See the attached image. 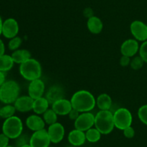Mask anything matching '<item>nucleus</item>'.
Returning a JSON list of instances; mask_svg holds the SVG:
<instances>
[{
    "label": "nucleus",
    "instance_id": "f257e3e1",
    "mask_svg": "<svg viewBox=\"0 0 147 147\" xmlns=\"http://www.w3.org/2000/svg\"><path fill=\"white\" fill-rule=\"evenodd\" d=\"M73 109L78 112H90L96 106V99L93 94L86 89L75 92L70 99Z\"/></svg>",
    "mask_w": 147,
    "mask_h": 147
},
{
    "label": "nucleus",
    "instance_id": "f03ea898",
    "mask_svg": "<svg viewBox=\"0 0 147 147\" xmlns=\"http://www.w3.org/2000/svg\"><path fill=\"white\" fill-rule=\"evenodd\" d=\"M94 127L102 135H108L115 128L113 113L111 110H99L95 115Z\"/></svg>",
    "mask_w": 147,
    "mask_h": 147
},
{
    "label": "nucleus",
    "instance_id": "7ed1b4c3",
    "mask_svg": "<svg viewBox=\"0 0 147 147\" xmlns=\"http://www.w3.org/2000/svg\"><path fill=\"white\" fill-rule=\"evenodd\" d=\"M19 71L20 75L29 82L40 79L42 71L40 62L32 58L21 63Z\"/></svg>",
    "mask_w": 147,
    "mask_h": 147
},
{
    "label": "nucleus",
    "instance_id": "20e7f679",
    "mask_svg": "<svg viewBox=\"0 0 147 147\" xmlns=\"http://www.w3.org/2000/svg\"><path fill=\"white\" fill-rule=\"evenodd\" d=\"M20 87L14 80L6 81L0 86V101L4 104H14L20 97Z\"/></svg>",
    "mask_w": 147,
    "mask_h": 147
},
{
    "label": "nucleus",
    "instance_id": "39448f33",
    "mask_svg": "<svg viewBox=\"0 0 147 147\" xmlns=\"http://www.w3.org/2000/svg\"><path fill=\"white\" fill-rule=\"evenodd\" d=\"M23 131V122L19 117L14 116L5 119L2 125V133L10 139H16Z\"/></svg>",
    "mask_w": 147,
    "mask_h": 147
},
{
    "label": "nucleus",
    "instance_id": "423d86ee",
    "mask_svg": "<svg viewBox=\"0 0 147 147\" xmlns=\"http://www.w3.org/2000/svg\"><path fill=\"white\" fill-rule=\"evenodd\" d=\"M113 113L115 128L123 131L132 125L133 115L127 108H120Z\"/></svg>",
    "mask_w": 147,
    "mask_h": 147
},
{
    "label": "nucleus",
    "instance_id": "0eeeda50",
    "mask_svg": "<svg viewBox=\"0 0 147 147\" xmlns=\"http://www.w3.org/2000/svg\"><path fill=\"white\" fill-rule=\"evenodd\" d=\"M51 141L45 128L34 131L30 135V144L32 147H49Z\"/></svg>",
    "mask_w": 147,
    "mask_h": 147
},
{
    "label": "nucleus",
    "instance_id": "6e6552de",
    "mask_svg": "<svg viewBox=\"0 0 147 147\" xmlns=\"http://www.w3.org/2000/svg\"><path fill=\"white\" fill-rule=\"evenodd\" d=\"M95 115L90 112H81L78 118L74 121L75 128L82 131H87L94 126Z\"/></svg>",
    "mask_w": 147,
    "mask_h": 147
},
{
    "label": "nucleus",
    "instance_id": "1a4fd4ad",
    "mask_svg": "<svg viewBox=\"0 0 147 147\" xmlns=\"http://www.w3.org/2000/svg\"><path fill=\"white\" fill-rule=\"evenodd\" d=\"M130 31L137 41L147 40V24L141 20H134L130 24Z\"/></svg>",
    "mask_w": 147,
    "mask_h": 147
},
{
    "label": "nucleus",
    "instance_id": "9d476101",
    "mask_svg": "<svg viewBox=\"0 0 147 147\" xmlns=\"http://www.w3.org/2000/svg\"><path fill=\"white\" fill-rule=\"evenodd\" d=\"M49 137L51 143L55 144H59L63 140L65 134V130L63 125L60 122H57L49 125L47 128Z\"/></svg>",
    "mask_w": 147,
    "mask_h": 147
},
{
    "label": "nucleus",
    "instance_id": "9b49d317",
    "mask_svg": "<svg viewBox=\"0 0 147 147\" xmlns=\"http://www.w3.org/2000/svg\"><path fill=\"white\" fill-rule=\"evenodd\" d=\"M139 47L140 46L139 44V41H137L136 39H127L123 41L121 46V53L122 56L133 58L139 53Z\"/></svg>",
    "mask_w": 147,
    "mask_h": 147
},
{
    "label": "nucleus",
    "instance_id": "f8f14e48",
    "mask_svg": "<svg viewBox=\"0 0 147 147\" xmlns=\"http://www.w3.org/2000/svg\"><path fill=\"white\" fill-rule=\"evenodd\" d=\"M20 27L17 20L14 18H8L3 22L2 35L6 38L11 39L17 36Z\"/></svg>",
    "mask_w": 147,
    "mask_h": 147
},
{
    "label": "nucleus",
    "instance_id": "ddd939ff",
    "mask_svg": "<svg viewBox=\"0 0 147 147\" xmlns=\"http://www.w3.org/2000/svg\"><path fill=\"white\" fill-rule=\"evenodd\" d=\"M45 90V85L42 79H37L30 82L28 86V95L33 99L43 97Z\"/></svg>",
    "mask_w": 147,
    "mask_h": 147
},
{
    "label": "nucleus",
    "instance_id": "4468645a",
    "mask_svg": "<svg viewBox=\"0 0 147 147\" xmlns=\"http://www.w3.org/2000/svg\"><path fill=\"white\" fill-rule=\"evenodd\" d=\"M51 108L57 114V115L65 116L68 115L70 110L73 109V106L70 100L63 98L55 102L51 105Z\"/></svg>",
    "mask_w": 147,
    "mask_h": 147
},
{
    "label": "nucleus",
    "instance_id": "2eb2a0df",
    "mask_svg": "<svg viewBox=\"0 0 147 147\" xmlns=\"http://www.w3.org/2000/svg\"><path fill=\"white\" fill-rule=\"evenodd\" d=\"M34 99L29 95L20 96L14 102L17 111L20 112H27L32 110Z\"/></svg>",
    "mask_w": 147,
    "mask_h": 147
},
{
    "label": "nucleus",
    "instance_id": "dca6fc26",
    "mask_svg": "<svg viewBox=\"0 0 147 147\" xmlns=\"http://www.w3.org/2000/svg\"><path fill=\"white\" fill-rule=\"evenodd\" d=\"M25 124L30 131L34 132V131L44 129L46 123L43 120L42 117L34 113L27 117L25 121Z\"/></svg>",
    "mask_w": 147,
    "mask_h": 147
},
{
    "label": "nucleus",
    "instance_id": "f3484780",
    "mask_svg": "<svg viewBox=\"0 0 147 147\" xmlns=\"http://www.w3.org/2000/svg\"><path fill=\"white\" fill-rule=\"evenodd\" d=\"M67 140L70 145L77 147L81 146L86 141V132L74 128L68 133Z\"/></svg>",
    "mask_w": 147,
    "mask_h": 147
},
{
    "label": "nucleus",
    "instance_id": "a211bd4d",
    "mask_svg": "<svg viewBox=\"0 0 147 147\" xmlns=\"http://www.w3.org/2000/svg\"><path fill=\"white\" fill-rule=\"evenodd\" d=\"M64 96L65 91L60 85H53L50 86L45 94L46 99L48 100L50 105H53L56 101L65 98Z\"/></svg>",
    "mask_w": 147,
    "mask_h": 147
},
{
    "label": "nucleus",
    "instance_id": "6ab92c4d",
    "mask_svg": "<svg viewBox=\"0 0 147 147\" xmlns=\"http://www.w3.org/2000/svg\"><path fill=\"white\" fill-rule=\"evenodd\" d=\"M87 27L92 34L98 35L103 30V23L98 17L93 15L88 19Z\"/></svg>",
    "mask_w": 147,
    "mask_h": 147
},
{
    "label": "nucleus",
    "instance_id": "aec40b11",
    "mask_svg": "<svg viewBox=\"0 0 147 147\" xmlns=\"http://www.w3.org/2000/svg\"><path fill=\"white\" fill-rule=\"evenodd\" d=\"M50 105V104L49 103L48 100L46 99L45 97H42L34 99L32 110L34 111V113L37 115H43V113L49 109Z\"/></svg>",
    "mask_w": 147,
    "mask_h": 147
},
{
    "label": "nucleus",
    "instance_id": "412c9836",
    "mask_svg": "<svg viewBox=\"0 0 147 147\" xmlns=\"http://www.w3.org/2000/svg\"><path fill=\"white\" fill-rule=\"evenodd\" d=\"M112 103L111 97L106 93L100 94L96 98V106L100 110H110Z\"/></svg>",
    "mask_w": 147,
    "mask_h": 147
},
{
    "label": "nucleus",
    "instance_id": "4be33fe9",
    "mask_svg": "<svg viewBox=\"0 0 147 147\" xmlns=\"http://www.w3.org/2000/svg\"><path fill=\"white\" fill-rule=\"evenodd\" d=\"M11 56L14 63L20 65L32 58L31 53L27 49H17L12 52Z\"/></svg>",
    "mask_w": 147,
    "mask_h": 147
},
{
    "label": "nucleus",
    "instance_id": "5701e85b",
    "mask_svg": "<svg viewBox=\"0 0 147 147\" xmlns=\"http://www.w3.org/2000/svg\"><path fill=\"white\" fill-rule=\"evenodd\" d=\"M14 61L11 56L4 54L0 56V71L6 72L11 70L14 66Z\"/></svg>",
    "mask_w": 147,
    "mask_h": 147
},
{
    "label": "nucleus",
    "instance_id": "b1692460",
    "mask_svg": "<svg viewBox=\"0 0 147 147\" xmlns=\"http://www.w3.org/2000/svg\"><path fill=\"white\" fill-rule=\"evenodd\" d=\"M102 133L96 128H91L86 131V141L90 143H97L100 141Z\"/></svg>",
    "mask_w": 147,
    "mask_h": 147
},
{
    "label": "nucleus",
    "instance_id": "393cba45",
    "mask_svg": "<svg viewBox=\"0 0 147 147\" xmlns=\"http://www.w3.org/2000/svg\"><path fill=\"white\" fill-rule=\"evenodd\" d=\"M16 111H17V110H16L14 105L7 104L0 109V117L4 118V119H7V118L14 116Z\"/></svg>",
    "mask_w": 147,
    "mask_h": 147
},
{
    "label": "nucleus",
    "instance_id": "a878e982",
    "mask_svg": "<svg viewBox=\"0 0 147 147\" xmlns=\"http://www.w3.org/2000/svg\"><path fill=\"white\" fill-rule=\"evenodd\" d=\"M57 114L52 108H49L42 115V118L46 124L48 125H52L57 122Z\"/></svg>",
    "mask_w": 147,
    "mask_h": 147
},
{
    "label": "nucleus",
    "instance_id": "bb28decb",
    "mask_svg": "<svg viewBox=\"0 0 147 147\" xmlns=\"http://www.w3.org/2000/svg\"><path fill=\"white\" fill-rule=\"evenodd\" d=\"M144 63L145 62L144 61V60L141 58L140 56H135L133 58H131L130 66L132 69L137 71L142 69Z\"/></svg>",
    "mask_w": 147,
    "mask_h": 147
},
{
    "label": "nucleus",
    "instance_id": "cd10ccee",
    "mask_svg": "<svg viewBox=\"0 0 147 147\" xmlns=\"http://www.w3.org/2000/svg\"><path fill=\"white\" fill-rule=\"evenodd\" d=\"M22 43V39L19 36H16V37L10 39L8 43V48L10 50L14 51V50L19 49V48L21 46Z\"/></svg>",
    "mask_w": 147,
    "mask_h": 147
},
{
    "label": "nucleus",
    "instance_id": "c85d7f7f",
    "mask_svg": "<svg viewBox=\"0 0 147 147\" xmlns=\"http://www.w3.org/2000/svg\"><path fill=\"white\" fill-rule=\"evenodd\" d=\"M138 117L142 123L147 125V104L142 105L139 108Z\"/></svg>",
    "mask_w": 147,
    "mask_h": 147
},
{
    "label": "nucleus",
    "instance_id": "c756f323",
    "mask_svg": "<svg viewBox=\"0 0 147 147\" xmlns=\"http://www.w3.org/2000/svg\"><path fill=\"white\" fill-rule=\"evenodd\" d=\"M30 136L27 134L22 133L19 137H17L15 140V147H21L26 144H30Z\"/></svg>",
    "mask_w": 147,
    "mask_h": 147
},
{
    "label": "nucleus",
    "instance_id": "7c9ffc66",
    "mask_svg": "<svg viewBox=\"0 0 147 147\" xmlns=\"http://www.w3.org/2000/svg\"><path fill=\"white\" fill-rule=\"evenodd\" d=\"M139 56H141L144 61L147 63V40L144 42H142V45H140L139 50Z\"/></svg>",
    "mask_w": 147,
    "mask_h": 147
},
{
    "label": "nucleus",
    "instance_id": "2f4dec72",
    "mask_svg": "<svg viewBox=\"0 0 147 147\" xmlns=\"http://www.w3.org/2000/svg\"><path fill=\"white\" fill-rule=\"evenodd\" d=\"M123 134L126 138H133L135 135V130L133 127L131 126L128 127V128H125L123 130Z\"/></svg>",
    "mask_w": 147,
    "mask_h": 147
},
{
    "label": "nucleus",
    "instance_id": "473e14b6",
    "mask_svg": "<svg viewBox=\"0 0 147 147\" xmlns=\"http://www.w3.org/2000/svg\"><path fill=\"white\" fill-rule=\"evenodd\" d=\"M9 139L10 138L4 133H0V147H7L9 146Z\"/></svg>",
    "mask_w": 147,
    "mask_h": 147
},
{
    "label": "nucleus",
    "instance_id": "72a5a7b5",
    "mask_svg": "<svg viewBox=\"0 0 147 147\" xmlns=\"http://www.w3.org/2000/svg\"><path fill=\"white\" fill-rule=\"evenodd\" d=\"M131 60V58L129 57V56H122L119 60V63L123 67H126L128 66H130Z\"/></svg>",
    "mask_w": 147,
    "mask_h": 147
},
{
    "label": "nucleus",
    "instance_id": "f704fd0d",
    "mask_svg": "<svg viewBox=\"0 0 147 147\" xmlns=\"http://www.w3.org/2000/svg\"><path fill=\"white\" fill-rule=\"evenodd\" d=\"M80 112H78V110H76L73 109H73L70 110V112H69V114L67 115H68L69 118H70V120L75 121L78 118V116L80 115Z\"/></svg>",
    "mask_w": 147,
    "mask_h": 147
},
{
    "label": "nucleus",
    "instance_id": "c9c22d12",
    "mask_svg": "<svg viewBox=\"0 0 147 147\" xmlns=\"http://www.w3.org/2000/svg\"><path fill=\"white\" fill-rule=\"evenodd\" d=\"M4 53H5V46L3 40L0 38V56L5 54Z\"/></svg>",
    "mask_w": 147,
    "mask_h": 147
},
{
    "label": "nucleus",
    "instance_id": "e433bc0d",
    "mask_svg": "<svg viewBox=\"0 0 147 147\" xmlns=\"http://www.w3.org/2000/svg\"><path fill=\"white\" fill-rule=\"evenodd\" d=\"M84 14H85V17H87L88 19L89 17L93 16V11H92L91 9H90V8H88V9H86V10H85Z\"/></svg>",
    "mask_w": 147,
    "mask_h": 147
},
{
    "label": "nucleus",
    "instance_id": "4c0bfd02",
    "mask_svg": "<svg viewBox=\"0 0 147 147\" xmlns=\"http://www.w3.org/2000/svg\"><path fill=\"white\" fill-rule=\"evenodd\" d=\"M6 82V75L4 72L0 71V86Z\"/></svg>",
    "mask_w": 147,
    "mask_h": 147
},
{
    "label": "nucleus",
    "instance_id": "58836bf2",
    "mask_svg": "<svg viewBox=\"0 0 147 147\" xmlns=\"http://www.w3.org/2000/svg\"><path fill=\"white\" fill-rule=\"evenodd\" d=\"M2 25H3V21L1 16H0V35L2 34Z\"/></svg>",
    "mask_w": 147,
    "mask_h": 147
},
{
    "label": "nucleus",
    "instance_id": "ea45409f",
    "mask_svg": "<svg viewBox=\"0 0 147 147\" xmlns=\"http://www.w3.org/2000/svg\"><path fill=\"white\" fill-rule=\"evenodd\" d=\"M21 147H32V146H30V144H26V145L22 146H21Z\"/></svg>",
    "mask_w": 147,
    "mask_h": 147
},
{
    "label": "nucleus",
    "instance_id": "a19ab883",
    "mask_svg": "<svg viewBox=\"0 0 147 147\" xmlns=\"http://www.w3.org/2000/svg\"><path fill=\"white\" fill-rule=\"evenodd\" d=\"M66 147H77V146H74L70 145V146H66Z\"/></svg>",
    "mask_w": 147,
    "mask_h": 147
},
{
    "label": "nucleus",
    "instance_id": "79ce46f5",
    "mask_svg": "<svg viewBox=\"0 0 147 147\" xmlns=\"http://www.w3.org/2000/svg\"><path fill=\"white\" fill-rule=\"evenodd\" d=\"M7 147H15V146H9H9H7Z\"/></svg>",
    "mask_w": 147,
    "mask_h": 147
},
{
    "label": "nucleus",
    "instance_id": "37998d69",
    "mask_svg": "<svg viewBox=\"0 0 147 147\" xmlns=\"http://www.w3.org/2000/svg\"><path fill=\"white\" fill-rule=\"evenodd\" d=\"M49 147H54V146H49Z\"/></svg>",
    "mask_w": 147,
    "mask_h": 147
}]
</instances>
